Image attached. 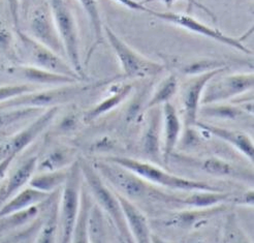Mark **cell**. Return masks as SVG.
<instances>
[{"label":"cell","mask_w":254,"mask_h":243,"mask_svg":"<svg viewBox=\"0 0 254 243\" xmlns=\"http://www.w3.org/2000/svg\"><path fill=\"white\" fill-rule=\"evenodd\" d=\"M80 167L84 183L87 186L94 203L101 211L109 216L110 220H112L124 242L134 243L130 235L128 226H127L117 194L110 189L109 185L104 181V179L100 177L92 164L81 161Z\"/></svg>","instance_id":"2"},{"label":"cell","mask_w":254,"mask_h":243,"mask_svg":"<svg viewBox=\"0 0 254 243\" xmlns=\"http://www.w3.org/2000/svg\"><path fill=\"white\" fill-rule=\"evenodd\" d=\"M162 132H163V143L162 160L168 163L170 158L174 153L178 142H179L182 124L179 115L176 108L171 104V101L162 106Z\"/></svg>","instance_id":"15"},{"label":"cell","mask_w":254,"mask_h":243,"mask_svg":"<svg viewBox=\"0 0 254 243\" xmlns=\"http://www.w3.org/2000/svg\"><path fill=\"white\" fill-rule=\"evenodd\" d=\"M20 238H22L21 235L9 236V237H6V238H3L0 240V243H18L20 241Z\"/></svg>","instance_id":"42"},{"label":"cell","mask_w":254,"mask_h":243,"mask_svg":"<svg viewBox=\"0 0 254 243\" xmlns=\"http://www.w3.org/2000/svg\"><path fill=\"white\" fill-rule=\"evenodd\" d=\"M253 85L254 75L252 73L228 75L216 81L213 78L202 93L200 106L218 104L237 97L251 90Z\"/></svg>","instance_id":"11"},{"label":"cell","mask_w":254,"mask_h":243,"mask_svg":"<svg viewBox=\"0 0 254 243\" xmlns=\"http://www.w3.org/2000/svg\"><path fill=\"white\" fill-rule=\"evenodd\" d=\"M14 36L5 27H0V52L9 54L12 51Z\"/></svg>","instance_id":"36"},{"label":"cell","mask_w":254,"mask_h":243,"mask_svg":"<svg viewBox=\"0 0 254 243\" xmlns=\"http://www.w3.org/2000/svg\"><path fill=\"white\" fill-rule=\"evenodd\" d=\"M56 28L61 40L64 54L67 56L70 67L79 75L82 80L85 79L84 67L80 55V40L77 20L66 0H50Z\"/></svg>","instance_id":"5"},{"label":"cell","mask_w":254,"mask_h":243,"mask_svg":"<svg viewBox=\"0 0 254 243\" xmlns=\"http://www.w3.org/2000/svg\"><path fill=\"white\" fill-rule=\"evenodd\" d=\"M131 91L132 86L130 84L119 87V89H117L116 91H113L105 99L99 101L95 107L88 110L84 115V122L91 123L92 121L103 116V115L114 110L116 107L121 105L123 101L129 96Z\"/></svg>","instance_id":"23"},{"label":"cell","mask_w":254,"mask_h":243,"mask_svg":"<svg viewBox=\"0 0 254 243\" xmlns=\"http://www.w3.org/2000/svg\"><path fill=\"white\" fill-rule=\"evenodd\" d=\"M178 89H179V82H178L177 76L175 74L169 75L160 82L155 92L149 99L146 110L157 108L169 103L178 92Z\"/></svg>","instance_id":"27"},{"label":"cell","mask_w":254,"mask_h":243,"mask_svg":"<svg viewBox=\"0 0 254 243\" xmlns=\"http://www.w3.org/2000/svg\"><path fill=\"white\" fill-rule=\"evenodd\" d=\"M83 176L80 162L69 165L67 178L63 184L60 202L58 204L59 243H70L71 234L79 214Z\"/></svg>","instance_id":"4"},{"label":"cell","mask_w":254,"mask_h":243,"mask_svg":"<svg viewBox=\"0 0 254 243\" xmlns=\"http://www.w3.org/2000/svg\"><path fill=\"white\" fill-rule=\"evenodd\" d=\"M16 32L23 57L25 62H26L24 65L35 67L59 75L68 76L77 79L78 81L82 80L79 75L70 67L69 63H67L60 55L55 53L54 51L36 42L29 34L22 32L20 29L16 30Z\"/></svg>","instance_id":"8"},{"label":"cell","mask_w":254,"mask_h":243,"mask_svg":"<svg viewBox=\"0 0 254 243\" xmlns=\"http://www.w3.org/2000/svg\"><path fill=\"white\" fill-rule=\"evenodd\" d=\"M59 239L58 230V204H54L46 222L40 229L34 243H57Z\"/></svg>","instance_id":"29"},{"label":"cell","mask_w":254,"mask_h":243,"mask_svg":"<svg viewBox=\"0 0 254 243\" xmlns=\"http://www.w3.org/2000/svg\"><path fill=\"white\" fill-rule=\"evenodd\" d=\"M186 243H209L208 240L204 237H201L199 235H194V236H191L189 237L187 240H186Z\"/></svg>","instance_id":"41"},{"label":"cell","mask_w":254,"mask_h":243,"mask_svg":"<svg viewBox=\"0 0 254 243\" xmlns=\"http://www.w3.org/2000/svg\"><path fill=\"white\" fill-rule=\"evenodd\" d=\"M106 160L122 165L125 169L133 172L151 184H155L164 188L185 191V193L196 190H219L217 187L209 183L191 180V179L177 176L168 171H164L156 163L126 157H110Z\"/></svg>","instance_id":"3"},{"label":"cell","mask_w":254,"mask_h":243,"mask_svg":"<svg viewBox=\"0 0 254 243\" xmlns=\"http://www.w3.org/2000/svg\"><path fill=\"white\" fill-rule=\"evenodd\" d=\"M150 15L154 16L164 22H168L170 24L176 25V26H179L181 28L189 30L190 32L202 35L205 37L211 38V40L215 42H218L222 45L234 48L242 53H245L248 55L252 54V51L243 44L242 40H244V37H234V36L226 35L221 30L208 26L207 24L202 23L189 15L177 14V12H172V11H157L152 8L150 11Z\"/></svg>","instance_id":"9"},{"label":"cell","mask_w":254,"mask_h":243,"mask_svg":"<svg viewBox=\"0 0 254 243\" xmlns=\"http://www.w3.org/2000/svg\"><path fill=\"white\" fill-rule=\"evenodd\" d=\"M225 243H251L234 215L228 216L224 228Z\"/></svg>","instance_id":"34"},{"label":"cell","mask_w":254,"mask_h":243,"mask_svg":"<svg viewBox=\"0 0 254 243\" xmlns=\"http://www.w3.org/2000/svg\"><path fill=\"white\" fill-rule=\"evenodd\" d=\"M15 159V157H6L2 160H0V182H1L7 175L11 162H14Z\"/></svg>","instance_id":"40"},{"label":"cell","mask_w":254,"mask_h":243,"mask_svg":"<svg viewBox=\"0 0 254 243\" xmlns=\"http://www.w3.org/2000/svg\"><path fill=\"white\" fill-rule=\"evenodd\" d=\"M116 1L131 10L143 11V12H147V14H150L151 11L150 7L146 6V4H143L142 2L136 1V0H116Z\"/></svg>","instance_id":"39"},{"label":"cell","mask_w":254,"mask_h":243,"mask_svg":"<svg viewBox=\"0 0 254 243\" xmlns=\"http://www.w3.org/2000/svg\"><path fill=\"white\" fill-rule=\"evenodd\" d=\"M37 162H39V158L37 157H31L24 161L19 167L11 173V175L8 177L7 182L2 189L1 196H0V202L2 204L11 198L14 195H16L18 191L26 187L29 184V181L33 175L36 173L37 169Z\"/></svg>","instance_id":"20"},{"label":"cell","mask_w":254,"mask_h":243,"mask_svg":"<svg viewBox=\"0 0 254 243\" xmlns=\"http://www.w3.org/2000/svg\"><path fill=\"white\" fill-rule=\"evenodd\" d=\"M79 1L82 7L84 8L86 15L88 16V19H89V22H90L91 29L93 32V37H94V42L88 52V60H89L95 51V49L103 43L104 24L100 17V11H99L96 0H79Z\"/></svg>","instance_id":"26"},{"label":"cell","mask_w":254,"mask_h":243,"mask_svg":"<svg viewBox=\"0 0 254 243\" xmlns=\"http://www.w3.org/2000/svg\"><path fill=\"white\" fill-rule=\"evenodd\" d=\"M8 11L10 15V19L12 22V25L16 30H19V25H20V0H5Z\"/></svg>","instance_id":"38"},{"label":"cell","mask_w":254,"mask_h":243,"mask_svg":"<svg viewBox=\"0 0 254 243\" xmlns=\"http://www.w3.org/2000/svg\"><path fill=\"white\" fill-rule=\"evenodd\" d=\"M206 117H214V118H222V119H236L240 117L241 115L244 114V110L239 106L233 105H221L211 104L200 106L199 112Z\"/></svg>","instance_id":"30"},{"label":"cell","mask_w":254,"mask_h":243,"mask_svg":"<svg viewBox=\"0 0 254 243\" xmlns=\"http://www.w3.org/2000/svg\"><path fill=\"white\" fill-rule=\"evenodd\" d=\"M201 169L207 174L216 177L237 176V171L233 165L221 159L209 158L201 162Z\"/></svg>","instance_id":"32"},{"label":"cell","mask_w":254,"mask_h":243,"mask_svg":"<svg viewBox=\"0 0 254 243\" xmlns=\"http://www.w3.org/2000/svg\"><path fill=\"white\" fill-rule=\"evenodd\" d=\"M119 202L134 243H152V233L146 216L133 202L118 195Z\"/></svg>","instance_id":"16"},{"label":"cell","mask_w":254,"mask_h":243,"mask_svg":"<svg viewBox=\"0 0 254 243\" xmlns=\"http://www.w3.org/2000/svg\"><path fill=\"white\" fill-rule=\"evenodd\" d=\"M73 152L69 148H56L37 162L36 172H52L64 170L73 163Z\"/></svg>","instance_id":"25"},{"label":"cell","mask_w":254,"mask_h":243,"mask_svg":"<svg viewBox=\"0 0 254 243\" xmlns=\"http://www.w3.org/2000/svg\"><path fill=\"white\" fill-rule=\"evenodd\" d=\"M224 205L213 206L209 208H194V210H187L182 212H177L169 220L164 221V225L168 227H174L177 229H190L200 225L209 217L223 211Z\"/></svg>","instance_id":"21"},{"label":"cell","mask_w":254,"mask_h":243,"mask_svg":"<svg viewBox=\"0 0 254 243\" xmlns=\"http://www.w3.org/2000/svg\"><path fill=\"white\" fill-rule=\"evenodd\" d=\"M51 197L50 194L43 193L31 186H26L16 195L6 200L0 206V219H3L10 214L27 210L34 206H39Z\"/></svg>","instance_id":"19"},{"label":"cell","mask_w":254,"mask_h":243,"mask_svg":"<svg viewBox=\"0 0 254 243\" xmlns=\"http://www.w3.org/2000/svg\"><path fill=\"white\" fill-rule=\"evenodd\" d=\"M93 167L109 186L115 189L118 195L131 202L150 198L160 201L171 200V196L162 194L161 191L152 186L151 183L120 164L104 160L96 162Z\"/></svg>","instance_id":"1"},{"label":"cell","mask_w":254,"mask_h":243,"mask_svg":"<svg viewBox=\"0 0 254 243\" xmlns=\"http://www.w3.org/2000/svg\"><path fill=\"white\" fill-rule=\"evenodd\" d=\"M195 126L199 127L201 131L209 133L214 137H217L218 139L224 141V142H227L228 144L235 147L237 150H239L241 153H243L247 159L253 161L254 145L251 138L244 132L225 129V127L213 125L209 123L196 122Z\"/></svg>","instance_id":"18"},{"label":"cell","mask_w":254,"mask_h":243,"mask_svg":"<svg viewBox=\"0 0 254 243\" xmlns=\"http://www.w3.org/2000/svg\"><path fill=\"white\" fill-rule=\"evenodd\" d=\"M33 0H20V8L24 10L25 14H26L27 10L29 9Z\"/></svg>","instance_id":"43"},{"label":"cell","mask_w":254,"mask_h":243,"mask_svg":"<svg viewBox=\"0 0 254 243\" xmlns=\"http://www.w3.org/2000/svg\"><path fill=\"white\" fill-rule=\"evenodd\" d=\"M89 243H109L105 214L93 201L88 221Z\"/></svg>","instance_id":"28"},{"label":"cell","mask_w":254,"mask_h":243,"mask_svg":"<svg viewBox=\"0 0 254 243\" xmlns=\"http://www.w3.org/2000/svg\"><path fill=\"white\" fill-rule=\"evenodd\" d=\"M36 89V85H32L29 83L0 86V104L16 96L34 91Z\"/></svg>","instance_id":"35"},{"label":"cell","mask_w":254,"mask_h":243,"mask_svg":"<svg viewBox=\"0 0 254 243\" xmlns=\"http://www.w3.org/2000/svg\"><path fill=\"white\" fill-rule=\"evenodd\" d=\"M37 214H39V206H34L27 210L10 214L8 216L3 217V219H0V221H3L0 227L3 230L17 229L19 227L24 226L25 224L33 221L37 216Z\"/></svg>","instance_id":"33"},{"label":"cell","mask_w":254,"mask_h":243,"mask_svg":"<svg viewBox=\"0 0 254 243\" xmlns=\"http://www.w3.org/2000/svg\"><path fill=\"white\" fill-rule=\"evenodd\" d=\"M176 1H179V0H144V1H142V3H143V4H146V3H150V2H162V3L166 4L167 6L171 7V6H172ZM184 1H186L189 5H191V6H196L197 8L202 9V10H204V11L206 12V14H207L208 16H210L213 20H216V18H215V16H214L213 12H212V11H211L207 6L202 5L201 3L197 2L196 0H184Z\"/></svg>","instance_id":"37"},{"label":"cell","mask_w":254,"mask_h":243,"mask_svg":"<svg viewBox=\"0 0 254 243\" xmlns=\"http://www.w3.org/2000/svg\"><path fill=\"white\" fill-rule=\"evenodd\" d=\"M40 109L32 108H22L14 110H3L0 111V133H2L9 126L19 123L23 120H26L32 117L34 114L41 113Z\"/></svg>","instance_id":"31"},{"label":"cell","mask_w":254,"mask_h":243,"mask_svg":"<svg viewBox=\"0 0 254 243\" xmlns=\"http://www.w3.org/2000/svg\"><path fill=\"white\" fill-rule=\"evenodd\" d=\"M60 107L46 109L32 122L0 143V160L6 157L16 158L22 153L48 129L57 116Z\"/></svg>","instance_id":"10"},{"label":"cell","mask_w":254,"mask_h":243,"mask_svg":"<svg viewBox=\"0 0 254 243\" xmlns=\"http://www.w3.org/2000/svg\"><path fill=\"white\" fill-rule=\"evenodd\" d=\"M152 243H177V242H174V241H170V240H167L164 239L158 235H154L152 234Z\"/></svg>","instance_id":"44"},{"label":"cell","mask_w":254,"mask_h":243,"mask_svg":"<svg viewBox=\"0 0 254 243\" xmlns=\"http://www.w3.org/2000/svg\"><path fill=\"white\" fill-rule=\"evenodd\" d=\"M8 74L14 75L20 79H24L29 82V84H45V85H53L61 86L67 84H74L79 81L71 77L59 75L56 73L48 72L39 68L27 66V65H19L16 67L9 68L6 71Z\"/></svg>","instance_id":"17"},{"label":"cell","mask_w":254,"mask_h":243,"mask_svg":"<svg viewBox=\"0 0 254 243\" xmlns=\"http://www.w3.org/2000/svg\"><path fill=\"white\" fill-rule=\"evenodd\" d=\"M87 87L74 84L56 86L54 88L34 90L14 98H10L0 104V111L14 110L22 108L32 109H49L52 107H60L61 105L78 97Z\"/></svg>","instance_id":"6"},{"label":"cell","mask_w":254,"mask_h":243,"mask_svg":"<svg viewBox=\"0 0 254 243\" xmlns=\"http://www.w3.org/2000/svg\"><path fill=\"white\" fill-rule=\"evenodd\" d=\"M93 205V199L89 193L87 186L84 183L81 190V202L79 214L75 221L73 231L71 234L70 243H89V231H88V221L90 214L91 207Z\"/></svg>","instance_id":"22"},{"label":"cell","mask_w":254,"mask_h":243,"mask_svg":"<svg viewBox=\"0 0 254 243\" xmlns=\"http://www.w3.org/2000/svg\"><path fill=\"white\" fill-rule=\"evenodd\" d=\"M29 35L36 42L54 51L60 56L64 54V49L59 37L50 4L39 5L32 10L29 19Z\"/></svg>","instance_id":"13"},{"label":"cell","mask_w":254,"mask_h":243,"mask_svg":"<svg viewBox=\"0 0 254 243\" xmlns=\"http://www.w3.org/2000/svg\"><path fill=\"white\" fill-rule=\"evenodd\" d=\"M226 70L227 68L222 67L198 75H194L185 84L182 91V106L184 123L187 129L195 126L197 122L200 100L207 84L213 78H215L216 76H218L220 73H223Z\"/></svg>","instance_id":"12"},{"label":"cell","mask_w":254,"mask_h":243,"mask_svg":"<svg viewBox=\"0 0 254 243\" xmlns=\"http://www.w3.org/2000/svg\"><path fill=\"white\" fill-rule=\"evenodd\" d=\"M103 30L127 78H147L162 73L164 70L162 65L139 54L137 51L127 45L108 25H104Z\"/></svg>","instance_id":"7"},{"label":"cell","mask_w":254,"mask_h":243,"mask_svg":"<svg viewBox=\"0 0 254 243\" xmlns=\"http://www.w3.org/2000/svg\"><path fill=\"white\" fill-rule=\"evenodd\" d=\"M147 123L141 140V148L147 159L159 163L162 158L161 149V131H162V113L160 108L150 109Z\"/></svg>","instance_id":"14"},{"label":"cell","mask_w":254,"mask_h":243,"mask_svg":"<svg viewBox=\"0 0 254 243\" xmlns=\"http://www.w3.org/2000/svg\"><path fill=\"white\" fill-rule=\"evenodd\" d=\"M68 170H59L52 172H37L33 175L29 181V186L41 190L43 193L52 195L56 189L63 186L66 178Z\"/></svg>","instance_id":"24"}]
</instances>
